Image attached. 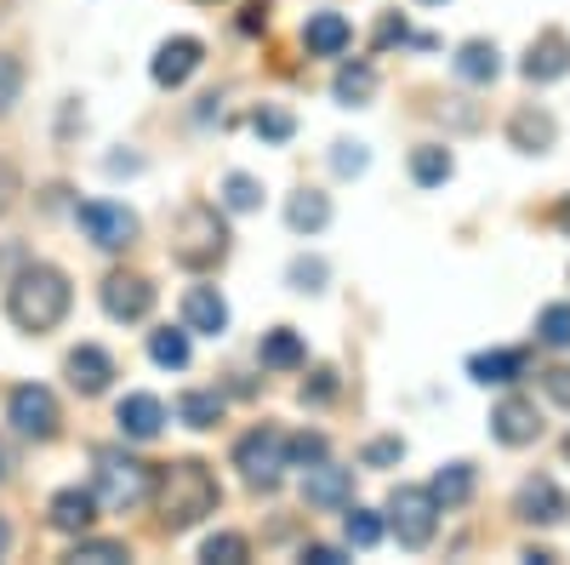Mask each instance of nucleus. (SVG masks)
Masks as SVG:
<instances>
[{"instance_id": "nucleus-1", "label": "nucleus", "mask_w": 570, "mask_h": 565, "mask_svg": "<svg viewBox=\"0 0 570 565\" xmlns=\"http://www.w3.org/2000/svg\"><path fill=\"white\" fill-rule=\"evenodd\" d=\"M155 508H160V526L166 532H188V526H200L206 514H217L223 491H217V475L200 462V457H183V462H166L160 468V480L149 486Z\"/></svg>"}, {"instance_id": "nucleus-2", "label": "nucleus", "mask_w": 570, "mask_h": 565, "mask_svg": "<svg viewBox=\"0 0 570 565\" xmlns=\"http://www.w3.org/2000/svg\"><path fill=\"white\" fill-rule=\"evenodd\" d=\"M75 292H69V274L52 269V263H29L12 286H7V314L18 332L40 338V332H52V325H63Z\"/></svg>"}, {"instance_id": "nucleus-3", "label": "nucleus", "mask_w": 570, "mask_h": 565, "mask_svg": "<svg viewBox=\"0 0 570 565\" xmlns=\"http://www.w3.org/2000/svg\"><path fill=\"white\" fill-rule=\"evenodd\" d=\"M171 257L183 269H195V274H206L228 257V223L217 217V206H206V201L183 206V217L171 228Z\"/></svg>"}, {"instance_id": "nucleus-4", "label": "nucleus", "mask_w": 570, "mask_h": 565, "mask_svg": "<svg viewBox=\"0 0 570 565\" xmlns=\"http://www.w3.org/2000/svg\"><path fill=\"white\" fill-rule=\"evenodd\" d=\"M149 486H155L149 462H137V457H126V451H115V446L98 451V491H91V497H98L104 508L126 514V508H137V503H149Z\"/></svg>"}, {"instance_id": "nucleus-5", "label": "nucleus", "mask_w": 570, "mask_h": 565, "mask_svg": "<svg viewBox=\"0 0 570 565\" xmlns=\"http://www.w3.org/2000/svg\"><path fill=\"white\" fill-rule=\"evenodd\" d=\"M389 526H394V537L405 548H428V543H434V526H440L434 491H428V486H400L389 497Z\"/></svg>"}, {"instance_id": "nucleus-6", "label": "nucleus", "mask_w": 570, "mask_h": 565, "mask_svg": "<svg viewBox=\"0 0 570 565\" xmlns=\"http://www.w3.org/2000/svg\"><path fill=\"white\" fill-rule=\"evenodd\" d=\"M234 468L252 480V486H279V475L292 462H285V435L279 429H252V435H240V446H234Z\"/></svg>"}, {"instance_id": "nucleus-7", "label": "nucleus", "mask_w": 570, "mask_h": 565, "mask_svg": "<svg viewBox=\"0 0 570 565\" xmlns=\"http://www.w3.org/2000/svg\"><path fill=\"white\" fill-rule=\"evenodd\" d=\"M75 223L86 228V241L104 246V252H126L137 241V212H126L120 201H86L75 212Z\"/></svg>"}, {"instance_id": "nucleus-8", "label": "nucleus", "mask_w": 570, "mask_h": 565, "mask_svg": "<svg viewBox=\"0 0 570 565\" xmlns=\"http://www.w3.org/2000/svg\"><path fill=\"white\" fill-rule=\"evenodd\" d=\"M7 417H12V429L18 435H29V440H52L58 435V400H52V389H40V383H23V389H12V400H7Z\"/></svg>"}, {"instance_id": "nucleus-9", "label": "nucleus", "mask_w": 570, "mask_h": 565, "mask_svg": "<svg viewBox=\"0 0 570 565\" xmlns=\"http://www.w3.org/2000/svg\"><path fill=\"white\" fill-rule=\"evenodd\" d=\"M200 64H206V46H200L195 35H177V40H166L160 52H155L149 75H155V86H183Z\"/></svg>"}, {"instance_id": "nucleus-10", "label": "nucleus", "mask_w": 570, "mask_h": 565, "mask_svg": "<svg viewBox=\"0 0 570 565\" xmlns=\"http://www.w3.org/2000/svg\"><path fill=\"white\" fill-rule=\"evenodd\" d=\"M104 309H109V320H142L155 309V286L142 274H109L104 280Z\"/></svg>"}, {"instance_id": "nucleus-11", "label": "nucleus", "mask_w": 570, "mask_h": 565, "mask_svg": "<svg viewBox=\"0 0 570 565\" xmlns=\"http://www.w3.org/2000/svg\"><path fill=\"white\" fill-rule=\"evenodd\" d=\"M491 435L502 440V446H531L537 435H542V411H537V400H502L497 411H491Z\"/></svg>"}, {"instance_id": "nucleus-12", "label": "nucleus", "mask_w": 570, "mask_h": 565, "mask_svg": "<svg viewBox=\"0 0 570 565\" xmlns=\"http://www.w3.org/2000/svg\"><path fill=\"white\" fill-rule=\"evenodd\" d=\"M519 520H531V526H564L570 520V497L553 480H525V486H519Z\"/></svg>"}, {"instance_id": "nucleus-13", "label": "nucleus", "mask_w": 570, "mask_h": 565, "mask_svg": "<svg viewBox=\"0 0 570 565\" xmlns=\"http://www.w3.org/2000/svg\"><path fill=\"white\" fill-rule=\"evenodd\" d=\"M303 503L308 508H343V503H354V475L337 468V462H314L308 480H303Z\"/></svg>"}, {"instance_id": "nucleus-14", "label": "nucleus", "mask_w": 570, "mask_h": 565, "mask_svg": "<svg viewBox=\"0 0 570 565\" xmlns=\"http://www.w3.org/2000/svg\"><path fill=\"white\" fill-rule=\"evenodd\" d=\"M570 75V35L564 29H548L542 40H531V52H525V80H559Z\"/></svg>"}, {"instance_id": "nucleus-15", "label": "nucleus", "mask_w": 570, "mask_h": 565, "mask_svg": "<svg viewBox=\"0 0 570 565\" xmlns=\"http://www.w3.org/2000/svg\"><path fill=\"white\" fill-rule=\"evenodd\" d=\"M115 422H120L126 440H155V435L166 429V406H160L155 394H126L120 411H115Z\"/></svg>"}, {"instance_id": "nucleus-16", "label": "nucleus", "mask_w": 570, "mask_h": 565, "mask_svg": "<svg viewBox=\"0 0 570 565\" xmlns=\"http://www.w3.org/2000/svg\"><path fill=\"white\" fill-rule=\"evenodd\" d=\"M183 325H188V332H200V338H223L228 332V303L212 286H195L183 298Z\"/></svg>"}, {"instance_id": "nucleus-17", "label": "nucleus", "mask_w": 570, "mask_h": 565, "mask_svg": "<svg viewBox=\"0 0 570 565\" xmlns=\"http://www.w3.org/2000/svg\"><path fill=\"white\" fill-rule=\"evenodd\" d=\"M348 40H354V29H348L343 12H314V18L303 23V46H308L314 58H337V52H348Z\"/></svg>"}, {"instance_id": "nucleus-18", "label": "nucleus", "mask_w": 570, "mask_h": 565, "mask_svg": "<svg viewBox=\"0 0 570 565\" xmlns=\"http://www.w3.org/2000/svg\"><path fill=\"white\" fill-rule=\"evenodd\" d=\"M109 377H115V360H109L98 343H80V349L69 354V383H75L80 394H104Z\"/></svg>"}, {"instance_id": "nucleus-19", "label": "nucleus", "mask_w": 570, "mask_h": 565, "mask_svg": "<svg viewBox=\"0 0 570 565\" xmlns=\"http://www.w3.org/2000/svg\"><path fill=\"white\" fill-rule=\"evenodd\" d=\"M508 137H513V149H525V155H548L553 137H559V126H553V115H542V109H519V115L508 120Z\"/></svg>"}, {"instance_id": "nucleus-20", "label": "nucleus", "mask_w": 570, "mask_h": 565, "mask_svg": "<svg viewBox=\"0 0 570 565\" xmlns=\"http://www.w3.org/2000/svg\"><path fill=\"white\" fill-rule=\"evenodd\" d=\"M456 75L473 80V86H491L502 75V52L491 40H468V46H456Z\"/></svg>"}, {"instance_id": "nucleus-21", "label": "nucleus", "mask_w": 570, "mask_h": 565, "mask_svg": "<svg viewBox=\"0 0 570 565\" xmlns=\"http://www.w3.org/2000/svg\"><path fill=\"white\" fill-rule=\"evenodd\" d=\"M468 371H473V383H519V377H525V354L519 349H491V354H473Z\"/></svg>"}, {"instance_id": "nucleus-22", "label": "nucleus", "mask_w": 570, "mask_h": 565, "mask_svg": "<svg viewBox=\"0 0 570 565\" xmlns=\"http://www.w3.org/2000/svg\"><path fill=\"white\" fill-rule=\"evenodd\" d=\"M91 520H98V497H91V491L69 486V491L52 497V526H58V532H86Z\"/></svg>"}, {"instance_id": "nucleus-23", "label": "nucleus", "mask_w": 570, "mask_h": 565, "mask_svg": "<svg viewBox=\"0 0 570 565\" xmlns=\"http://www.w3.org/2000/svg\"><path fill=\"white\" fill-rule=\"evenodd\" d=\"M308 354H303V338L292 332V325H274V332L263 338V366H274V371H297Z\"/></svg>"}, {"instance_id": "nucleus-24", "label": "nucleus", "mask_w": 570, "mask_h": 565, "mask_svg": "<svg viewBox=\"0 0 570 565\" xmlns=\"http://www.w3.org/2000/svg\"><path fill=\"white\" fill-rule=\"evenodd\" d=\"M285 223H292L297 234H320L331 223V201L314 195V188H303V195H292V206H285Z\"/></svg>"}, {"instance_id": "nucleus-25", "label": "nucleus", "mask_w": 570, "mask_h": 565, "mask_svg": "<svg viewBox=\"0 0 570 565\" xmlns=\"http://www.w3.org/2000/svg\"><path fill=\"white\" fill-rule=\"evenodd\" d=\"M451 172H456L451 149H440V144H422V149H411V177H416L422 188H434V183H445Z\"/></svg>"}, {"instance_id": "nucleus-26", "label": "nucleus", "mask_w": 570, "mask_h": 565, "mask_svg": "<svg viewBox=\"0 0 570 565\" xmlns=\"http://www.w3.org/2000/svg\"><path fill=\"white\" fill-rule=\"evenodd\" d=\"M428 491H434V503H468V491H473V468H468V462H445Z\"/></svg>"}, {"instance_id": "nucleus-27", "label": "nucleus", "mask_w": 570, "mask_h": 565, "mask_svg": "<svg viewBox=\"0 0 570 565\" xmlns=\"http://www.w3.org/2000/svg\"><path fill=\"white\" fill-rule=\"evenodd\" d=\"M149 360L166 366V371H183L188 366V325H183V332H171V325H166V332H155L149 338Z\"/></svg>"}, {"instance_id": "nucleus-28", "label": "nucleus", "mask_w": 570, "mask_h": 565, "mask_svg": "<svg viewBox=\"0 0 570 565\" xmlns=\"http://www.w3.org/2000/svg\"><path fill=\"white\" fill-rule=\"evenodd\" d=\"M376 91V69L371 64H343L337 69V104H365Z\"/></svg>"}, {"instance_id": "nucleus-29", "label": "nucleus", "mask_w": 570, "mask_h": 565, "mask_svg": "<svg viewBox=\"0 0 570 565\" xmlns=\"http://www.w3.org/2000/svg\"><path fill=\"white\" fill-rule=\"evenodd\" d=\"M177 417L188 422V429H217L223 400H217V394H183V400H177Z\"/></svg>"}, {"instance_id": "nucleus-30", "label": "nucleus", "mask_w": 570, "mask_h": 565, "mask_svg": "<svg viewBox=\"0 0 570 565\" xmlns=\"http://www.w3.org/2000/svg\"><path fill=\"white\" fill-rule=\"evenodd\" d=\"M343 508H348V503H343ZM343 532H348L354 548H376V543H383V520H376L371 508H348V514H343Z\"/></svg>"}, {"instance_id": "nucleus-31", "label": "nucleus", "mask_w": 570, "mask_h": 565, "mask_svg": "<svg viewBox=\"0 0 570 565\" xmlns=\"http://www.w3.org/2000/svg\"><path fill=\"white\" fill-rule=\"evenodd\" d=\"M537 338H542V343H553V349H570V303H548V309H542Z\"/></svg>"}, {"instance_id": "nucleus-32", "label": "nucleus", "mask_w": 570, "mask_h": 565, "mask_svg": "<svg viewBox=\"0 0 570 565\" xmlns=\"http://www.w3.org/2000/svg\"><path fill=\"white\" fill-rule=\"evenodd\" d=\"M223 201H228L234 212H257V206H263V183L246 177V172H234V177L223 183Z\"/></svg>"}, {"instance_id": "nucleus-33", "label": "nucleus", "mask_w": 570, "mask_h": 565, "mask_svg": "<svg viewBox=\"0 0 570 565\" xmlns=\"http://www.w3.org/2000/svg\"><path fill=\"white\" fill-rule=\"evenodd\" d=\"M200 559H212V565H240V559H246V537H240V532H217V537H206Z\"/></svg>"}, {"instance_id": "nucleus-34", "label": "nucleus", "mask_w": 570, "mask_h": 565, "mask_svg": "<svg viewBox=\"0 0 570 565\" xmlns=\"http://www.w3.org/2000/svg\"><path fill=\"white\" fill-rule=\"evenodd\" d=\"M18 91H23V64L12 52H0V115L18 104Z\"/></svg>"}, {"instance_id": "nucleus-35", "label": "nucleus", "mask_w": 570, "mask_h": 565, "mask_svg": "<svg viewBox=\"0 0 570 565\" xmlns=\"http://www.w3.org/2000/svg\"><path fill=\"white\" fill-rule=\"evenodd\" d=\"M257 137H268V144H285V137H292V115L285 109H257Z\"/></svg>"}, {"instance_id": "nucleus-36", "label": "nucleus", "mask_w": 570, "mask_h": 565, "mask_svg": "<svg viewBox=\"0 0 570 565\" xmlns=\"http://www.w3.org/2000/svg\"><path fill=\"white\" fill-rule=\"evenodd\" d=\"M325 457V440L320 435H297V440H285V462H320Z\"/></svg>"}, {"instance_id": "nucleus-37", "label": "nucleus", "mask_w": 570, "mask_h": 565, "mask_svg": "<svg viewBox=\"0 0 570 565\" xmlns=\"http://www.w3.org/2000/svg\"><path fill=\"white\" fill-rule=\"evenodd\" d=\"M69 559H98V565H109V559H126V543H75Z\"/></svg>"}, {"instance_id": "nucleus-38", "label": "nucleus", "mask_w": 570, "mask_h": 565, "mask_svg": "<svg viewBox=\"0 0 570 565\" xmlns=\"http://www.w3.org/2000/svg\"><path fill=\"white\" fill-rule=\"evenodd\" d=\"M542 383H548V400H553L559 411H570V371L553 366V371H542Z\"/></svg>"}, {"instance_id": "nucleus-39", "label": "nucleus", "mask_w": 570, "mask_h": 565, "mask_svg": "<svg viewBox=\"0 0 570 565\" xmlns=\"http://www.w3.org/2000/svg\"><path fill=\"white\" fill-rule=\"evenodd\" d=\"M331 166H337L343 177H354V172H365V149H360V144H337V155H331Z\"/></svg>"}, {"instance_id": "nucleus-40", "label": "nucleus", "mask_w": 570, "mask_h": 565, "mask_svg": "<svg viewBox=\"0 0 570 565\" xmlns=\"http://www.w3.org/2000/svg\"><path fill=\"white\" fill-rule=\"evenodd\" d=\"M320 280H325V263H292V286L297 292H320Z\"/></svg>"}, {"instance_id": "nucleus-41", "label": "nucleus", "mask_w": 570, "mask_h": 565, "mask_svg": "<svg viewBox=\"0 0 570 565\" xmlns=\"http://www.w3.org/2000/svg\"><path fill=\"white\" fill-rule=\"evenodd\" d=\"M400 457H405V446H400V440H371V446H365V462H371V468L400 462Z\"/></svg>"}, {"instance_id": "nucleus-42", "label": "nucleus", "mask_w": 570, "mask_h": 565, "mask_svg": "<svg viewBox=\"0 0 570 565\" xmlns=\"http://www.w3.org/2000/svg\"><path fill=\"white\" fill-rule=\"evenodd\" d=\"M331 389H337V383H331V371H320L314 383H303V400H331Z\"/></svg>"}, {"instance_id": "nucleus-43", "label": "nucleus", "mask_w": 570, "mask_h": 565, "mask_svg": "<svg viewBox=\"0 0 570 565\" xmlns=\"http://www.w3.org/2000/svg\"><path fill=\"white\" fill-rule=\"evenodd\" d=\"M263 23H268V7H263V0H252V7H246V18H240V29H246V35H257Z\"/></svg>"}, {"instance_id": "nucleus-44", "label": "nucleus", "mask_w": 570, "mask_h": 565, "mask_svg": "<svg viewBox=\"0 0 570 565\" xmlns=\"http://www.w3.org/2000/svg\"><path fill=\"white\" fill-rule=\"evenodd\" d=\"M303 559H308V565H343V554H337V548H325V543H314Z\"/></svg>"}, {"instance_id": "nucleus-45", "label": "nucleus", "mask_w": 570, "mask_h": 565, "mask_svg": "<svg viewBox=\"0 0 570 565\" xmlns=\"http://www.w3.org/2000/svg\"><path fill=\"white\" fill-rule=\"evenodd\" d=\"M394 40H405V23L400 18H389L383 29H376V46H394Z\"/></svg>"}, {"instance_id": "nucleus-46", "label": "nucleus", "mask_w": 570, "mask_h": 565, "mask_svg": "<svg viewBox=\"0 0 570 565\" xmlns=\"http://www.w3.org/2000/svg\"><path fill=\"white\" fill-rule=\"evenodd\" d=\"M12 201V172H7V160H0V206Z\"/></svg>"}, {"instance_id": "nucleus-47", "label": "nucleus", "mask_w": 570, "mask_h": 565, "mask_svg": "<svg viewBox=\"0 0 570 565\" xmlns=\"http://www.w3.org/2000/svg\"><path fill=\"white\" fill-rule=\"evenodd\" d=\"M7 543H12V532H7V520H0V554H7Z\"/></svg>"}]
</instances>
